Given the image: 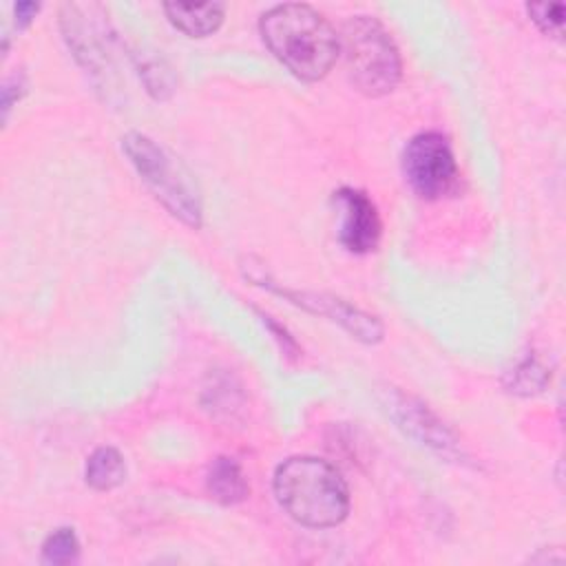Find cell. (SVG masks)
<instances>
[{
	"instance_id": "6da1fadb",
	"label": "cell",
	"mask_w": 566,
	"mask_h": 566,
	"mask_svg": "<svg viewBox=\"0 0 566 566\" xmlns=\"http://www.w3.org/2000/svg\"><path fill=\"white\" fill-rule=\"evenodd\" d=\"M259 29L274 57L305 82L325 77L340 51L334 27L310 4H276L261 15Z\"/></svg>"
},
{
	"instance_id": "7a4b0ae2",
	"label": "cell",
	"mask_w": 566,
	"mask_h": 566,
	"mask_svg": "<svg viewBox=\"0 0 566 566\" xmlns=\"http://www.w3.org/2000/svg\"><path fill=\"white\" fill-rule=\"evenodd\" d=\"M274 495L303 526L329 528L349 513V489L340 471L314 455H294L274 471Z\"/></svg>"
},
{
	"instance_id": "3957f363",
	"label": "cell",
	"mask_w": 566,
	"mask_h": 566,
	"mask_svg": "<svg viewBox=\"0 0 566 566\" xmlns=\"http://www.w3.org/2000/svg\"><path fill=\"white\" fill-rule=\"evenodd\" d=\"M122 150L135 166L142 181L166 206V210L190 228L201 226V192L190 172L155 139L142 133H126Z\"/></svg>"
},
{
	"instance_id": "277c9868",
	"label": "cell",
	"mask_w": 566,
	"mask_h": 566,
	"mask_svg": "<svg viewBox=\"0 0 566 566\" xmlns=\"http://www.w3.org/2000/svg\"><path fill=\"white\" fill-rule=\"evenodd\" d=\"M349 82L369 97L391 93L400 80V55L385 27L369 15H354L338 38Z\"/></svg>"
},
{
	"instance_id": "5b68a950",
	"label": "cell",
	"mask_w": 566,
	"mask_h": 566,
	"mask_svg": "<svg viewBox=\"0 0 566 566\" xmlns=\"http://www.w3.org/2000/svg\"><path fill=\"white\" fill-rule=\"evenodd\" d=\"M405 179L422 199L449 195L458 181V164L444 135L427 130L411 137L402 153Z\"/></svg>"
},
{
	"instance_id": "8992f818",
	"label": "cell",
	"mask_w": 566,
	"mask_h": 566,
	"mask_svg": "<svg viewBox=\"0 0 566 566\" xmlns=\"http://www.w3.org/2000/svg\"><path fill=\"white\" fill-rule=\"evenodd\" d=\"M382 405L405 436H409L418 444L436 451L447 460L462 458V447L458 438L427 405L396 389L385 391Z\"/></svg>"
},
{
	"instance_id": "52a82bcc",
	"label": "cell",
	"mask_w": 566,
	"mask_h": 566,
	"mask_svg": "<svg viewBox=\"0 0 566 566\" xmlns=\"http://www.w3.org/2000/svg\"><path fill=\"white\" fill-rule=\"evenodd\" d=\"M334 201L343 210L340 221V243L356 254H365L376 250L382 232L380 214L374 201L356 188H340L334 192Z\"/></svg>"
},
{
	"instance_id": "ba28073f",
	"label": "cell",
	"mask_w": 566,
	"mask_h": 566,
	"mask_svg": "<svg viewBox=\"0 0 566 566\" xmlns=\"http://www.w3.org/2000/svg\"><path fill=\"white\" fill-rule=\"evenodd\" d=\"M281 294L290 296V298H298L294 303L303 305L305 310H312L316 314L329 316L332 321L340 323L352 336H356L363 343H376L382 336V325L376 316H369L352 305H347L340 298L334 296H323V294H292L287 290H279Z\"/></svg>"
},
{
	"instance_id": "9c48e42d",
	"label": "cell",
	"mask_w": 566,
	"mask_h": 566,
	"mask_svg": "<svg viewBox=\"0 0 566 566\" xmlns=\"http://www.w3.org/2000/svg\"><path fill=\"white\" fill-rule=\"evenodd\" d=\"M164 11L172 27L190 38H206L214 33L221 22L226 7L221 2H206V4H188V2H166Z\"/></svg>"
},
{
	"instance_id": "30bf717a",
	"label": "cell",
	"mask_w": 566,
	"mask_h": 566,
	"mask_svg": "<svg viewBox=\"0 0 566 566\" xmlns=\"http://www.w3.org/2000/svg\"><path fill=\"white\" fill-rule=\"evenodd\" d=\"M206 484L210 495L221 504H239L250 491L241 464L234 458L226 455L212 460Z\"/></svg>"
},
{
	"instance_id": "8fae6325",
	"label": "cell",
	"mask_w": 566,
	"mask_h": 566,
	"mask_svg": "<svg viewBox=\"0 0 566 566\" xmlns=\"http://www.w3.org/2000/svg\"><path fill=\"white\" fill-rule=\"evenodd\" d=\"M86 484L95 491H111L126 478V462L113 447H99L88 455Z\"/></svg>"
},
{
	"instance_id": "7c38bea8",
	"label": "cell",
	"mask_w": 566,
	"mask_h": 566,
	"mask_svg": "<svg viewBox=\"0 0 566 566\" xmlns=\"http://www.w3.org/2000/svg\"><path fill=\"white\" fill-rule=\"evenodd\" d=\"M77 555H80V542L73 528H57L42 544V562L51 566L73 564Z\"/></svg>"
},
{
	"instance_id": "4fadbf2b",
	"label": "cell",
	"mask_w": 566,
	"mask_h": 566,
	"mask_svg": "<svg viewBox=\"0 0 566 566\" xmlns=\"http://www.w3.org/2000/svg\"><path fill=\"white\" fill-rule=\"evenodd\" d=\"M509 376H511V380L506 382L509 391L524 394V396L539 391L546 382V371L535 358H524L522 363L515 365L513 371H509Z\"/></svg>"
},
{
	"instance_id": "5bb4252c",
	"label": "cell",
	"mask_w": 566,
	"mask_h": 566,
	"mask_svg": "<svg viewBox=\"0 0 566 566\" xmlns=\"http://www.w3.org/2000/svg\"><path fill=\"white\" fill-rule=\"evenodd\" d=\"M531 20L548 35H562L564 27V4L559 2H533L526 4Z\"/></svg>"
},
{
	"instance_id": "9a60e30c",
	"label": "cell",
	"mask_w": 566,
	"mask_h": 566,
	"mask_svg": "<svg viewBox=\"0 0 566 566\" xmlns=\"http://www.w3.org/2000/svg\"><path fill=\"white\" fill-rule=\"evenodd\" d=\"M13 11H15L18 27H27L35 18V13L40 11V4H35V2H18L13 7Z\"/></svg>"
}]
</instances>
